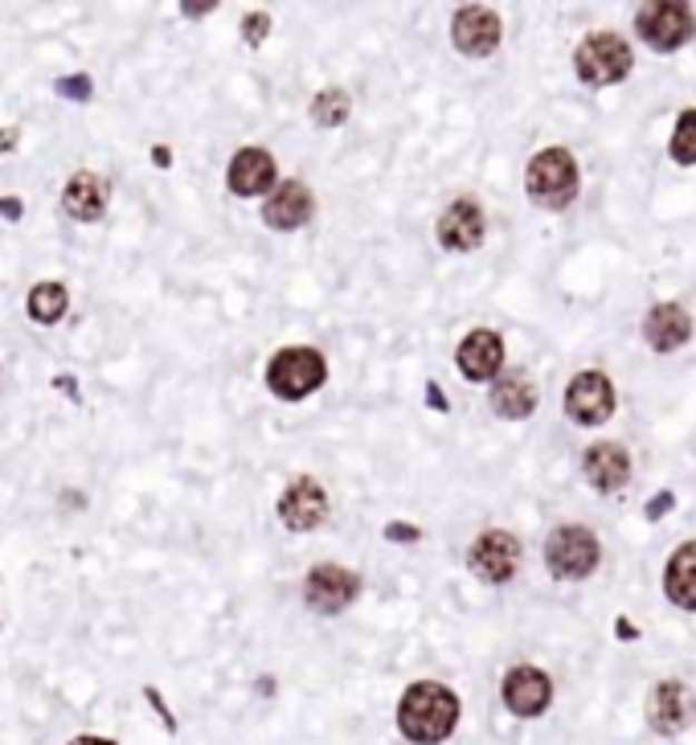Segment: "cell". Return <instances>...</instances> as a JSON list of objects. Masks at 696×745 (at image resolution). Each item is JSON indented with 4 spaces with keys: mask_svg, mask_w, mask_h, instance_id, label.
Returning a JSON list of instances; mask_svg holds the SVG:
<instances>
[{
    "mask_svg": "<svg viewBox=\"0 0 696 745\" xmlns=\"http://www.w3.org/2000/svg\"><path fill=\"white\" fill-rule=\"evenodd\" d=\"M17 139H21V131H17V127H4V131H0V153H13Z\"/></svg>",
    "mask_w": 696,
    "mask_h": 745,
    "instance_id": "1f68e13d",
    "label": "cell"
},
{
    "mask_svg": "<svg viewBox=\"0 0 696 745\" xmlns=\"http://www.w3.org/2000/svg\"><path fill=\"white\" fill-rule=\"evenodd\" d=\"M356 594H361V578L344 566H316L304 578V602L316 615H341L356 602Z\"/></svg>",
    "mask_w": 696,
    "mask_h": 745,
    "instance_id": "9c48e42d",
    "label": "cell"
},
{
    "mask_svg": "<svg viewBox=\"0 0 696 745\" xmlns=\"http://www.w3.org/2000/svg\"><path fill=\"white\" fill-rule=\"evenodd\" d=\"M324 378H329V361H324V353L307 349V344L283 349V353H275L271 365H266V385H271V393L283 398V402H304V398H312V393L324 385Z\"/></svg>",
    "mask_w": 696,
    "mask_h": 745,
    "instance_id": "3957f363",
    "label": "cell"
},
{
    "mask_svg": "<svg viewBox=\"0 0 696 745\" xmlns=\"http://www.w3.org/2000/svg\"><path fill=\"white\" fill-rule=\"evenodd\" d=\"M217 4L214 0H205V4H180V13H189V17H197V13H214Z\"/></svg>",
    "mask_w": 696,
    "mask_h": 745,
    "instance_id": "836d02e7",
    "label": "cell"
},
{
    "mask_svg": "<svg viewBox=\"0 0 696 745\" xmlns=\"http://www.w3.org/2000/svg\"><path fill=\"white\" fill-rule=\"evenodd\" d=\"M615 631H619L623 639H635V635H639V631H635V627H631V623H627V619H619V623H615Z\"/></svg>",
    "mask_w": 696,
    "mask_h": 745,
    "instance_id": "d590c367",
    "label": "cell"
},
{
    "mask_svg": "<svg viewBox=\"0 0 696 745\" xmlns=\"http://www.w3.org/2000/svg\"><path fill=\"white\" fill-rule=\"evenodd\" d=\"M226 185H229V193H238V197H263V193H275L278 189L275 156L266 153V148H242L226 168Z\"/></svg>",
    "mask_w": 696,
    "mask_h": 745,
    "instance_id": "e0dca14e",
    "label": "cell"
},
{
    "mask_svg": "<svg viewBox=\"0 0 696 745\" xmlns=\"http://www.w3.org/2000/svg\"><path fill=\"white\" fill-rule=\"evenodd\" d=\"M468 566H471V574H476L480 581H488V586H504V581L517 578L520 541L504 529L480 532L468 549Z\"/></svg>",
    "mask_w": 696,
    "mask_h": 745,
    "instance_id": "52a82bcc",
    "label": "cell"
},
{
    "mask_svg": "<svg viewBox=\"0 0 696 745\" xmlns=\"http://www.w3.org/2000/svg\"><path fill=\"white\" fill-rule=\"evenodd\" d=\"M349 90L341 87H329V90H320L316 102H312V119H316L320 127H341L344 119H349Z\"/></svg>",
    "mask_w": 696,
    "mask_h": 745,
    "instance_id": "cb8c5ba5",
    "label": "cell"
},
{
    "mask_svg": "<svg viewBox=\"0 0 696 745\" xmlns=\"http://www.w3.org/2000/svg\"><path fill=\"white\" fill-rule=\"evenodd\" d=\"M500 700L512 717H541L545 708L553 705V680L532 664L508 668L504 684H500Z\"/></svg>",
    "mask_w": 696,
    "mask_h": 745,
    "instance_id": "30bf717a",
    "label": "cell"
},
{
    "mask_svg": "<svg viewBox=\"0 0 696 745\" xmlns=\"http://www.w3.org/2000/svg\"><path fill=\"white\" fill-rule=\"evenodd\" d=\"M53 90H58L62 99H70V102H87L90 95H95V87H90L87 75H66V78H58V82H53Z\"/></svg>",
    "mask_w": 696,
    "mask_h": 745,
    "instance_id": "484cf974",
    "label": "cell"
},
{
    "mask_svg": "<svg viewBox=\"0 0 696 745\" xmlns=\"http://www.w3.org/2000/svg\"><path fill=\"white\" fill-rule=\"evenodd\" d=\"M566 414L578 422V427H602L615 414V385H610L607 373L598 369H586L570 381L566 390Z\"/></svg>",
    "mask_w": 696,
    "mask_h": 745,
    "instance_id": "ba28073f",
    "label": "cell"
},
{
    "mask_svg": "<svg viewBox=\"0 0 696 745\" xmlns=\"http://www.w3.org/2000/svg\"><path fill=\"white\" fill-rule=\"evenodd\" d=\"M385 537L402 545H414L418 537H422V529H418V525H385Z\"/></svg>",
    "mask_w": 696,
    "mask_h": 745,
    "instance_id": "83f0119b",
    "label": "cell"
},
{
    "mask_svg": "<svg viewBox=\"0 0 696 745\" xmlns=\"http://www.w3.org/2000/svg\"><path fill=\"white\" fill-rule=\"evenodd\" d=\"M455 365L468 381H496L500 369H504V341H500V332L492 329L468 332V336L459 341Z\"/></svg>",
    "mask_w": 696,
    "mask_h": 745,
    "instance_id": "2e32d148",
    "label": "cell"
},
{
    "mask_svg": "<svg viewBox=\"0 0 696 745\" xmlns=\"http://www.w3.org/2000/svg\"><path fill=\"white\" fill-rule=\"evenodd\" d=\"M427 398L434 402V410H447V398H443V390H439V385H431V390H427Z\"/></svg>",
    "mask_w": 696,
    "mask_h": 745,
    "instance_id": "e575fe53",
    "label": "cell"
},
{
    "mask_svg": "<svg viewBox=\"0 0 696 745\" xmlns=\"http://www.w3.org/2000/svg\"><path fill=\"white\" fill-rule=\"evenodd\" d=\"M525 193L529 202H537L541 209L561 214L566 205H574L578 197V160L570 148H545L529 160L525 173Z\"/></svg>",
    "mask_w": 696,
    "mask_h": 745,
    "instance_id": "7a4b0ae2",
    "label": "cell"
},
{
    "mask_svg": "<svg viewBox=\"0 0 696 745\" xmlns=\"http://www.w3.org/2000/svg\"><path fill=\"white\" fill-rule=\"evenodd\" d=\"M672 500H676V496H672V492L651 496V500H647V520H659V517H664V512H672Z\"/></svg>",
    "mask_w": 696,
    "mask_h": 745,
    "instance_id": "f1b7e54d",
    "label": "cell"
},
{
    "mask_svg": "<svg viewBox=\"0 0 696 745\" xmlns=\"http://www.w3.org/2000/svg\"><path fill=\"white\" fill-rule=\"evenodd\" d=\"M537 402H541V393H537V381H532L529 373L512 369V373H500V378H496L492 410L500 418H512V422H520V418H532V414H537Z\"/></svg>",
    "mask_w": 696,
    "mask_h": 745,
    "instance_id": "d6986e66",
    "label": "cell"
},
{
    "mask_svg": "<svg viewBox=\"0 0 696 745\" xmlns=\"http://www.w3.org/2000/svg\"><path fill=\"white\" fill-rule=\"evenodd\" d=\"M483 234H488V222H483L480 202H471V197L451 202L443 209V217H439V242H443V251H455V254L480 251Z\"/></svg>",
    "mask_w": 696,
    "mask_h": 745,
    "instance_id": "4fadbf2b",
    "label": "cell"
},
{
    "mask_svg": "<svg viewBox=\"0 0 696 745\" xmlns=\"http://www.w3.org/2000/svg\"><path fill=\"white\" fill-rule=\"evenodd\" d=\"M635 33L659 53L680 50L684 41L696 33V17L688 4L680 0H659V4H644L639 17H635Z\"/></svg>",
    "mask_w": 696,
    "mask_h": 745,
    "instance_id": "8992f818",
    "label": "cell"
},
{
    "mask_svg": "<svg viewBox=\"0 0 696 745\" xmlns=\"http://www.w3.org/2000/svg\"><path fill=\"white\" fill-rule=\"evenodd\" d=\"M459 725V696L439 680H414L398 700V729L414 745H443Z\"/></svg>",
    "mask_w": 696,
    "mask_h": 745,
    "instance_id": "6da1fadb",
    "label": "cell"
},
{
    "mask_svg": "<svg viewBox=\"0 0 696 745\" xmlns=\"http://www.w3.org/2000/svg\"><path fill=\"white\" fill-rule=\"evenodd\" d=\"M631 66L635 53L619 33H590L574 50V70L590 87H615V82H623V78L631 75Z\"/></svg>",
    "mask_w": 696,
    "mask_h": 745,
    "instance_id": "5b68a950",
    "label": "cell"
},
{
    "mask_svg": "<svg viewBox=\"0 0 696 745\" xmlns=\"http://www.w3.org/2000/svg\"><path fill=\"white\" fill-rule=\"evenodd\" d=\"M696 717V696L684 688L680 680H664L647 693V725L659 733V737H676L693 725Z\"/></svg>",
    "mask_w": 696,
    "mask_h": 745,
    "instance_id": "8fae6325",
    "label": "cell"
},
{
    "mask_svg": "<svg viewBox=\"0 0 696 745\" xmlns=\"http://www.w3.org/2000/svg\"><path fill=\"white\" fill-rule=\"evenodd\" d=\"M664 594L680 610H696V541L680 545L664 569Z\"/></svg>",
    "mask_w": 696,
    "mask_h": 745,
    "instance_id": "7402d4cb",
    "label": "cell"
},
{
    "mask_svg": "<svg viewBox=\"0 0 696 745\" xmlns=\"http://www.w3.org/2000/svg\"><path fill=\"white\" fill-rule=\"evenodd\" d=\"M644 336L656 353H676L693 336V316L680 304H656L644 320Z\"/></svg>",
    "mask_w": 696,
    "mask_h": 745,
    "instance_id": "ffe728a7",
    "label": "cell"
},
{
    "mask_svg": "<svg viewBox=\"0 0 696 745\" xmlns=\"http://www.w3.org/2000/svg\"><path fill=\"white\" fill-rule=\"evenodd\" d=\"M500 17L492 9H483V4H468V9H459L455 21H451V41H455L459 53H468V58H488V53L500 46Z\"/></svg>",
    "mask_w": 696,
    "mask_h": 745,
    "instance_id": "5bb4252c",
    "label": "cell"
},
{
    "mask_svg": "<svg viewBox=\"0 0 696 745\" xmlns=\"http://www.w3.org/2000/svg\"><path fill=\"white\" fill-rule=\"evenodd\" d=\"M312 214H316V197L304 180H278V189L263 205V222L271 229H283V234L307 226Z\"/></svg>",
    "mask_w": 696,
    "mask_h": 745,
    "instance_id": "9a60e30c",
    "label": "cell"
},
{
    "mask_svg": "<svg viewBox=\"0 0 696 745\" xmlns=\"http://www.w3.org/2000/svg\"><path fill=\"white\" fill-rule=\"evenodd\" d=\"M668 148L676 165H696V111H680Z\"/></svg>",
    "mask_w": 696,
    "mask_h": 745,
    "instance_id": "d4e9b609",
    "label": "cell"
},
{
    "mask_svg": "<svg viewBox=\"0 0 696 745\" xmlns=\"http://www.w3.org/2000/svg\"><path fill=\"white\" fill-rule=\"evenodd\" d=\"M21 214H26L21 197H0V217H4V222H21Z\"/></svg>",
    "mask_w": 696,
    "mask_h": 745,
    "instance_id": "f546056e",
    "label": "cell"
},
{
    "mask_svg": "<svg viewBox=\"0 0 696 745\" xmlns=\"http://www.w3.org/2000/svg\"><path fill=\"white\" fill-rule=\"evenodd\" d=\"M582 476L595 492H619L631 480V455L619 442H595L582 455Z\"/></svg>",
    "mask_w": 696,
    "mask_h": 745,
    "instance_id": "ac0fdd59",
    "label": "cell"
},
{
    "mask_svg": "<svg viewBox=\"0 0 696 745\" xmlns=\"http://www.w3.org/2000/svg\"><path fill=\"white\" fill-rule=\"evenodd\" d=\"M153 160H156V168H168V165H173V153H168L165 144H156V148H153Z\"/></svg>",
    "mask_w": 696,
    "mask_h": 745,
    "instance_id": "d6a6232c",
    "label": "cell"
},
{
    "mask_svg": "<svg viewBox=\"0 0 696 745\" xmlns=\"http://www.w3.org/2000/svg\"><path fill=\"white\" fill-rule=\"evenodd\" d=\"M598 537L586 525H561V529L549 532V541H545V566L549 574L561 581H582L590 578L598 569Z\"/></svg>",
    "mask_w": 696,
    "mask_h": 745,
    "instance_id": "277c9868",
    "label": "cell"
},
{
    "mask_svg": "<svg viewBox=\"0 0 696 745\" xmlns=\"http://www.w3.org/2000/svg\"><path fill=\"white\" fill-rule=\"evenodd\" d=\"M26 307L33 324H58L66 316V307H70V295H66L62 283H38V287L29 291Z\"/></svg>",
    "mask_w": 696,
    "mask_h": 745,
    "instance_id": "603a6c76",
    "label": "cell"
},
{
    "mask_svg": "<svg viewBox=\"0 0 696 745\" xmlns=\"http://www.w3.org/2000/svg\"><path fill=\"white\" fill-rule=\"evenodd\" d=\"M70 745H115V742H107V737H75Z\"/></svg>",
    "mask_w": 696,
    "mask_h": 745,
    "instance_id": "8d00e7d4",
    "label": "cell"
},
{
    "mask_svg": "<svg viewBox=\"0 0 696 745\" xmlns=\"http://www.w3.org/2000/svg\"><path fill=\"white\" fill-rule=\"evenodd\" d=\"M144 696H148V700H153V705H156V713L165 717V725H168V729H177V721H173V713H168V708H165V700H160V693H156V688H144Z\"/></svg>",
    "mask_w": 696,
    "mask_h": 745,
    "instance_id": "4dcf8cb0",
    "label": "cell"
},
{
    "mask_svg": "<svg viewBox=\"0 0 696 745\" xmlns=\"http://www.w3.org/2000/svg\"><path fill=\"white\" fill-rule=\"evenodd\" d=\"M329 517V496L312 476H300V480L287 483V492L278 496V520L292 532H312L324 525Z\"/></svg>",
    "mask_w": 696,
    "mask_h": 745,
    "instance_id": "7c38bea8",
    "label": "cell"
},
{
    "mask_svg": "<svg viewBox=\"0 0 696 745\" xmlns=\"http://www.w3.org/2000/svg\"><path fill=\"white\" fill-rule=\"evenodd\" d=\"M271 33V17L266 13H251L242 21V38L251 41V46H263V38Z\"/></svg>",
    "mask_w": 696,
    "mask_h": 745,
    "instance_id": "4316f807",
    "label": "cell"
},
{
    "mask_svg": "<svg viewBox=\"0 0 696 745\" xmlns=\"http://www.w3.org/2000/svg\"><path fill=\"white\" fill-rule=\"evenodd\" d=\"M107 197H111V189H107V180L99 173H75V177L66 180L62 209L75 222H99L107 214Z\"/></svg>",
    "mask_w": 696,
    "mask_h": 745,
    "instance_id": "44dd1931",
    "label": "cell"
}]
</instances>
